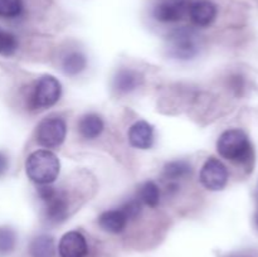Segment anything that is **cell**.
<instances>
[{
  "mask_svg": "<svg viewBox=\"0 0 258 257\" xmlns=\"http://www.w3.org/2000/svg\"><path fill=\"white\" fill-rule=\"evenodd\" d=\"M217 150L222 158L239 165H252L254 150L248 136L241 128L226 130L217 141Z\"/></svg>",
  "mask_w": 258,
  "mask_h": 257,
  "instance_id": "cell-1",
  "label": "cell"
},
{
  "mask_svg": "<svg viewBox=\"0 0 258 257\" xmlns=\"http://www.w3.org/2000/svg\"><path fill=\"white\" fill-rule=\"evenodd\" d=\"M59 159L49 150L33 151L25 161L28 178L39 185L52 184L59 175Z\"/></svg>",
  "mask_w": 258,
  "mask_h": 257,
  "instance_id": "cell-2",
  "label": "cell"
},
{
  "mask_svg": "<svg viewBox=\"0 0 258 257\" xmlns=\"http://www.w3.org/2000/svg\"><path fill=\"white\" fill-rule=\"evenodd\" d=\"M62 95V86L50 75L42 76L33 86L28 95V107L30 110H42L55 105Z\"/></svg>",
  "mask_w": 258,
  "mask_h": 257,
  "instance_id": "cell-3",
  "label": "cell"
},
{
  "mask_svg": "<svg viewBox=\"0 0 258 257\" xmlns=\"http://www.w3.org/2000/svg\"><path fill=\"white\" fill-rule=\"evenodd\" d=\"M38 197L44 204V213L48 222L58 224L67 219L70 203L64 191L54 188L50 184H44L38 188Z\"/></svg>",
  "mask_w": 258,
  "mask_h": 257,
  "instance_id": "cell-4",
  "label": "cell"
},
{
  "mask_svg": "<svg viewBox=\"0 0 258 257\" xmlns=\"http://www.w3.org/2000/svg\"><path fill=\"white\" fill-rule=\"evenodd\" d=\"M169 54L178 59H191L199 53V37L190 28H179L169 35Z\"/></svg>",
  "mask_w": 258,
  "mask_h": 257,
  "instance_id": "cell-5",
  "label": "cell"
},
{
  "mask_svg": "<svg viewBox=\"0 0 258 257\" xmlns=\"http://www.w3.org/2000/svg\"><path fill=\"white\" fill-rule=\"evenodd\" d=\"M67 135V123L62 117L50 116L38 123L35 130V140L40 146L52 149L57 148L64 141Z\"/></svg>",
  "mask_w": 258,
  "mask_h": 257,
  "instance_id": "cell-6",
  "label": "cell"
},
{
  "mask_svg": "<svg viewBox=\"0 0 258 257\" xmlns=\"http://www.w3.org/2000/svg\"><path fill=\"white\" fill-rule=\"evenodd\" d=\"M201 183L209 190H222L228 183V169L219 159L208 158L203 164L199 174Z\"/></svg>",
  "mask_w": 258,
  "mask_h": 257,
  "instance_id": "cell-7",
  "label": "cell"
},
{
  "mask_svg": "<svg viewBox=\"0 0 258 257\" xmlns=\"http://www.w3.org/2000/svg\"><path fill=\"white\" fill-rule=\"evenodd\" d=\"M188 0H161L154 7L153 15L158 22L176 23L188 14Z\"/></svg>",
  "mask_w": 258,
  "mask_h": 257,
  "instance_id": "cell-8",
  "label": "cell"
},
{
  "mask_svg": "<svg viewBox=\"0 0 258 257\" xmlns=\"http://www.w3.org/2000/svg\"><path fill=\"white\" fill-rule=\"evenodd\" d=\"M58 252L60 257H86L88 253L87 241L81 232H67L60 238Z\"/></svg>",
  "mask_w": 258,
  "mask_h": 257,
  "instance_id": "cell-9",
  "label": "cell"
},
{
  "mask_svg": "<svg viewBox=\"0 0 258 257\" xmlns=\"http://www.w3.org/2000/svg\"><path fill=\"white\" fill-rule=\"evenodd\" d=\"M217 13V5L211 0H196L190 3L188 8V15L191 23L201 28L209 27L216 20Z\"/></svg>",
  "mask_w": 258,
  "mask_h": 257,
  "instance_id": "cell-10",
  "label": "cell"
},
{
  "mask_svg": "<svg viewBox=\"0 0 258 257\" xmlns=\"http://www.w3.org/2000/svg\"><path fill=\"white\" fill-rule=\"evenodd\" d=\"M128 141L136 149L146 150L150 149L154 144V127L146 121H136L128 128Z\"/></svg>",
  "mask_w": 258,
  "mask_h": 257,
  "instance_id": "cell-11",
  "label": "cell"
},
{
  "mask_svg": "<svg viewBox=\"0 0 258 257\" xmlns=\"http://www.w3.org/2000/svg\"><path fill=\"white\" fill-rule=\"evenodd\" d=\"M128 218L121 207L110 211H105L98 217V224L102 229L110 233H121L128 223Z\"/></svg>",
  "mask_w": 258,
  "mask_h": 257,
  "instance_id": "cell-12",
  "label": "cell"
},
{
  "mask_svg": "<svg viewBox=\"0 0 258 257\" xmlns=\"http://www.w3.org/2000/svg\"><path fill=\"white\" fill-rule=\"evenodd\" d=\"M141 81L143 78H141L140 73L134 70H128V68H122V70L117 71L113 77V88L118 93L133 92L141 85Z\"/></svg>",
  "mask_w": 258,
  "mask_h": 257,
  "instance_id": "cell-13",
  "label": "cell"
},
{
  "mask_svg": "<svg viewBox=\"0 0 258 257\" xmlns=\"http://www.w3.org/2000/svg\"><path fill=\"white\" fill-rule=\"evenodd\" d=\"M105 123L97 113H87L78 122V131L81 136L87 140H95L102 134Z\"/></svg>",
  "mask_w": 258,
  "mask_h": 257,
  "instance_id": "cell-14",
  "label": "cell"
},
{
  "mask_svg": "<svg viewBox=\"0 0 258 257\" xmlns=\"http://www.w3.org/2000/svg\"><path fill=\"white\" fill-rule=\"evenodd\" d=\"M191 173H193L191 164L186 160L169 161L163 169L164 179H166L169 183H175L176 180L188 178L191 175Z\"/></svg>",
  "mask_w": 258,
  "mask_h": 257,
  "instance_id": "cell-15",
  "label": "cell"
},
{
  "mask_svg": "<svg viewBox=\"0 0 258 257\" xmlns=\"http://www.w3.org/2000/svg\"><path fill=\"white\" fill-rule=\"evenodd\" d=\"M29 252L32 257H54V241L48 234L37 236L30 242Z\"/></svg>",
  "mask_w": 258,
  "mask_h": 257,
  "instance_id": "cell-16",
  "label": "cell"
},
{
  "mask_svg": "<svg viewBox=\"0 0 258 257\" xmlns=\"http://www.w3.org/2000/svg\"><path fill=\"white\" fill-rule=\"evenodd\" d=\"M136 198L144 206H148L150 208L158 207L159 203H160V189H159L158 184L153 180H148L143 183L139 188Z\"/></svg>",
  "mask_w": 258,
  "mask_h": 257,
  "instance_id": "cell-17",
  "label": "cell"
},
{
  "mask_svg": "<svg viewBox=\"0 0 258 257\" xmlns=\"http://www.w3.org/2000/svg\"><path fill=\"white\" fill-rule=\"evenodd\" d=\"M87 66V59L85 54L77 50L70 52L62 60V70L68 76H77L85 71Z\"/></svg>",
  "mask_w": 258,
  "mask_h": 257,
  "instance_id": "cell-18",
  "label": "cell"
},
{
  "mask_svg": "<svg viewBox=\"0 0 258 257\" xmlns=\"http://www.w3.org/2000/svg\"><path fill=\"white\" fill-rule=\"evenodd\" d=\"M19 47L18 38L13 33L0 28V54L13 55Z\"/></svg>",
  "mask_w": 258,
  "mask_h": 257,
  "instance_id": "cell-19",
  "label": "cell"
},
{
  "mask_svg": "<svg viewBox=\"0 0 258 257\" xmlns=\"http://www.w3.org/2000/svg\"><path fill=\"white\" fill-rule=\"evenodd\" d=\"M17 243V236L12 228L0 227V256L10 253Z\"/></svg>",
  "mask_w": 258,
  "mask_h": 257,
  "instance_id": "cell-20",
  "label": "cell"
},
{
  "mask_svg": "<svg viewBox=\"0 0 258 257\" xmlns=\"http://www.w3.org/2000/svg\"><path fill=\"white\" fill-rule=\"evenodd\" d=\"M23 12L22 0H0V17L17 18Z\"/></svg>",
  "mask_w": 258,
  "mask_h": 257,
  "instance_id": "cell-21",
  "label": "cell"
},
{
  "mask_svg": "<svg viewBox=\"0 0 258 257\" xmlns=\"http://www.w3.org/2000/svg\"><path fill=\"white\" fill-rule=\"evenodd\" d=\"M8 168H9V160H8V156L5 155V153L0 151V178L7 173Z\"/></svg>",
  "mask_w": 258,
  "mask_h": 257,
  "instance_id": "cell-22",
  "label": "cell"
},
{
  "mask_svg": "<svg viewBox=\"0 0 258 257\" xmlns=\"http://www.w3.org/2000/svg\"><path fill=\"white\" fill-rule=\"evenodd\" d=\"M256 223H257V227H258V214H257V217H256Z\"/></svg>",
  "mask_w": 258,
  "mask_h": 257,
  "instance_id": "cell-23",
  "label": "cell"
}]
</instances>
